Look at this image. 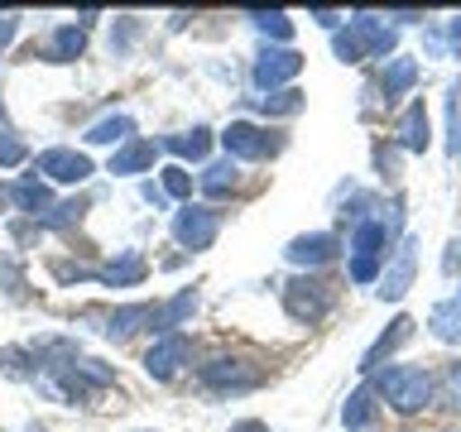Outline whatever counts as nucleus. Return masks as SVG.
<instances>
[{
  "instance_id": "nucleus-1",
  "label": "nucleus",
  "mask_w": 461,
  "mask_h": 432,
  "mask_svg": "<svg viewBox=\"0 0 461 432\" xmlns=\"http://www.w3.org/2000/svg\"><path fill=\"white\" fill-rule=\"evenodd\" d=\"M370 394H380L394 413H423L432 403V374L418 370V365H389L384 374H375V389Z\"/></svg>"
},
{
  "instance_id": "nucleus-2",
  "label": "nucleus",
  "mask_w": 461,
  "mask_h": 432,
  "mask_svg": "<svg viewBox=\"0 0 461 432\" xmlns=\"http://www.w3.org/2000/svg\"><path fill=\"white\" fill-rule=\"evenodd\" d=\"M331 53L341 58V63H360V58H384L394 53V29L384 20H375V14H356L346 29L331 34Z\"/></svg>"
},
{
  "instance_id": "nucleus-3",
  "label": "nucleus",
  "mask_w": 461,
  "mask_h": 432,
  "mask_svg": "<svg viewBox=\"0 0 461 432\" xmlns=\"http://www.w3.org/2000/svg\"><path fill=\"white\" fill-rule=\"evenodd\" d=\"M197 380L207 389H216V394H250V389L265 384V370L240 360V356H216L207 365H197Z\"/></svg>"
},
{
  "instance_id": "nucleus-4",
  "label": "nucleus",
  "mask_w": 461,
  "mask_h": 432,
  "mask_svg": "<svg viewBox=\"0 0 461 432\" xmlns=\"http://www.w3.org/2000/svg\"><path fill=\"white\" fill-rule=\"evenodd\" d=\"M384 250H389V226L384 221H356V236H351V279L356 284H375V279H380Z\"/></svg>"
},
{
  "instance_id": "nucleus-5",
  "label": "nucleus",
  "mask_w": 461,
  "mask_h": 432,
  "mask_svg": "<svg viewBox=\"0 0 461 432\" xmlns=\"http://www.w3.org/2000/svg\"><path fill=\"white\" fill-rule=\"evenodd\" d=\"M284 312L294 317V322H322L331 312V288L322 279H312V274H298V279L284 284Z\"/></svg>"
},
{
  "instance_id": "nucleus-6",
  "label": "nucleus",
  "mask_w": 461,
  "mask_h": 432,
  "mask_svg": "<svg viewBox=\"0 0 461 432\" xmlns=\"http://www.w3.org/2000/svg\"><path fill=\"white\" fill-rule=\"evenodd\" d=\"M173 236H178V245L183 250H212L216 245V236H221V212H212V207H187L173 216Z\"/></svg>"
},
{
  "instance_id": "nucleus-7",
  "label": "nucleus",
  "mask_w": 461,
  "mask_h": 432,
  "mask_svg": "<svg viewBox=\"0 0 461 432\" xmlns=\"http://www.w3.org/2000/svg\"><path fill=\"white\" fill-rule=\"evenodd\" d=\"M187 356H193V341H187L183 331H164V337L144 351V374H149V380H173V374L187 365Z\"/></svg>"
},
{
  "instance_id": "nucleus-8",
  "label": "nucleus",
  "mask_w": 461,
  "mask_h": 432,
  "mask_svg": "<svg viewBox=\"0 0 461 432\" xmlns=\"http://www.w3.org/2000/svg\"><path fill=\"white\" fill-rule=\"evenodd\" d=\"M34 173H43V178H53V183H86L92 178V158H86L82 149H63V144H53V149H43L39 158H34Z\"/></svg>"
},
{
  "instance_id": "nucleus-9",
  "label": "nucleus",
  "mask_w": 461,
  "mask_h": 432,
  "mask_svg": "<svg viewBox=\"0 0 461 432\" xmlns=\"http://www.w3.org/2000/svg\"><path fill=\"white\" fill-rule=\"evenodd\" d=\"M303 72V53L298 49H265L255 58V86L259 92H284Z\"/></svg>"
},
{
  "instance_id": "nucleus-10",
  "label": "nucleus",
  "mask_w": 461,
  "mask_h": 432,
  "mask_svg": "<svg viewBox=\"0 0 461 432\" xmlns=\"http://www.w3.org/2000/svg\"><path fill=\"white\" fill-rule=\"evenodd\" d=\"M413 269H418V236H403V245L394 250V259H389L384 274H380V298L399 302L413 288Z\"/></svg>"
},
{
  "instance_id": "nucleus-11",
  "label": "nucleus",
  "mask_w": 461,
  "mask_h": 432,
  "mask_svg": "<svg viewBox=\"0 0 461 432\" xmlns=\"http://www.w3.org/2000/svg\"><path fill=\"white\" fill-rule=\"evenodd\" d=\"M337 236L331 230H308V236H294L284 245V259L294 269H317V265H327V259H337Z\"/></svg>"
},
{
  "instance_id": "nucleus-12",
  "label": "nucleus",
  "mask_w": 461,
  "mask_h": 432,
  "mask_svg": "<svg viewBox=\"0 0 461 432\" xmlns=\"http://www.w3.org/2000/svg\"><path fill=\"white\" fill-rule=\"evenodd\" d=\"M221 144H226V158H236V164H250V158L269 154V135L250 121H230L221 130Z\"/></svg>"
},
{
  "instance_id": "nucleus-13",
  "label": "nucleus",
  "mask_w": 461,
  "mask_h": 432,
  "mask_svg": "<svg viewBox=\"0 0 461 432\" xmlns=\"http://www.w3.org/2000/svg\"><path fill=\"white\" fill-rule=\"evenodd\" d=\"M144 327H158V302H125V308H115L106 317L101 331H106V341H130Z\"/></svg>"
},
{
  "instance_id": "nucleus-14",
  "label": "nucleus",
  "mask_w": 461,
  "mask_h": 432,
  "mask_svg": "<svg viewBox=\"0 0 461 432\" xmlns=\"http://www.w3.org/2000/svg\"><path fill=\"white\" fill-rule=\"evenodd\" d=\"M154 154H158L154 140H130V144H121V149L111 154L106 173H115V178H135V173H149V168H154Z\"/></svg>"
},
{
  "instance_id": "nucleus-15",
  "label": "nucleus",
  "mask_w": 461,
  "mask_h": 432,
  "mask_svg": "<svg viewBox=\"0 0 461 432\" xmlns=\"http://www.w3.org/2000/svg\"><path fill=\"white\" fill-rule=\"evenodd\" d=\"M409 337H413V317H403V312H399L394 322H389V331H380V337H375V346H370L366 356H360V370L375 374V370H380V360H384V356H394Z\"/></svg>"
},
{
  "instance_id": "nucleus-16",
  "label": "nucleus",
  "mask_w": 461,
  "mask_h": 432,
  "mask_svg": "<svg viewBox=\"0 0 461 432\" xmlns=\"http://www.w3.org/2000/svg\"><path fill=\"white\" fill-rule=\"evenodd\" d=\"M394 135H399V144H403L409 154H423V149H428V106H423V101H413V106L399 115Z\"/></svg>"
},
{
  "instance_id": "nucleus-17",
  "label": "nucleus",
  "mask_w": 461,
  "mask_h": 432,
  "mask_svg": "<svg viewBox=\"0 0 461 432\" xmlns=\"http://www.w3.org/2000/svg\"><path fill=\"white\" fill-rule=\"evenodd\" d=\"M144 274H149L144 255H140V250H125L121 259H111L106 269H96V279H101V284H111V288H130V284H140Z\"/></svg>"
},
{
  "instance_id": "nucleus-18",
  "label": "nucleus",
  "mask_w": 461,
  "mask_h": 432,
  "mask_svg": "<svg viewBox=\"0 0 461 432\" xmlns=\"http://www.w3.org/2000/svg\"><path fill=\"white\" fill-rule=\"evenodd\" d=\"M428 327H432V337L447 341V346H461V298H447L438 302V308L428 312Z\"/></svg>"
},
{
  "instance_id": "nucleus-19",
  "label": "nucleus",
  "mask_w": 461,
  "mask_h": 432,
  "mask_svg": "<svg viewBox=\"0 0 461 432\" xmlns=\"http://www.w3.org/2000/svg\"><path fill=\"white\" fill-rule=\"evenodd\" d=\"M236 183H240L236 158H216V164L202 168V193H207V197H226V193H236Z\"/></svg>"
},
{
  "instance_id": "nucleus-20",
  "label": "nucleus",
  "mask_w": 461,
  "mask_h": 432,
  "mask_svg": "<svg viewBox=\"0 0 461 432\" xmlns=\"http://www.w3.org/2000/svg\"><path fill=\"white\" fill-rule=\"evenodd\" d=\"M86 49V29L82 24H58L53 39H49V58L53 63H72V58H82Z\"/></svg>"
},
{
  "instance_id": "nucleus-21",
  "label": "nucleus",
  "mask_w": 461,
  "mask_h": 432,
  "mask_svg": "<svg viewBox=\"0 0 461 432\" xmlns=\"http://www.w3.org/2000/svg\"><path fill=\"white\" fill-rule=\"evenodd\" d=\"M86 144H130L135 140V121L130 115H106V121H96V125H86Z\"/></svg>"
},
{
  "instance_id": "nucleus-22",
  "label": "nucleus",
  "mask_w": 461,
  "mask_h": 432,
  "mask_svg": "<svg viewBox=\"0 0 461 432\" xmlns=\"http://www.w3.org/2000/svg\"><path fill=\"white\" fill-rule=\"evenodd\" d=\"M158 149H168V154H178V158H207V149H212V130L207 125H197V130H187V135H168Z\"/></svg>"
},
{
  "instance_id": "nucleus-23",
  "label": "nucleus",
  "mask_w": 461,
  "mask_h": 432,
  "mask_svg": "<svg viewBox=\"0 0 461 432\" xmlns=\"http://www.w3.org/2000/svg\"><path fill=\"white\" fill-rule=\"evenodd\" d=\"M10 197L20 202V212H34V216H43L53 207V197H49V183H39V173H29V178H20L10 187Z\"/></svg>"
},
{
  "instance_id": "nucleus-24",
  "label": "nucleus",
  "mask_w": 461,
  "mask_h": 432,
  "mask_svg": "<svg viewBox=\"0 0 461 432\" xmlns=\"http://www.w3.org/2000/svg\"><path fill=\"white\" fill-rule=\"evenodd\" d=\"M413 82H418V63H413V58H389V68L380 77V92H384V101H394V96L409 92Z\"/></svg>"
},
{
  "instance_id": "nucleus-25",
  "label": "nucleus",
  "mask_w": 461,
  "mask_h": 432,
  "mask_svg": "<svg viewBox=\"0 0 461 432\" xmlns=\"http://www.w3.org/2000/svg\"><path fill=\"white\" fill-rule=\"evenodd\" d=\"M250 20H255V29L265 39H279L284 49H288V39H294V20H288L284 10H250Z\"/></svg>"
},
{
  "instance_id": "nucleus-26",
  "label": "nucleus",
  "mask_w": 461,
  "mask_h": 432,
  "mask_svg": "<svg viewBox=\"0 0 461 432\" xmlns=\"http://www.w3.org/2000/svg\"><path fill=\"white\" fill-rule=\"evenodd\" d=\"M432 399H438L442 409H461V360L456 365H442V374L432 380Z\"/></svg>"
},
{
  "instance_id": "nucleus-27",
  "label": "nucleus",
  "mask_w": 461,
  "mask_h": 432,
  "mask_svg": "<svg viewBox=\"0 0 461 432\" xmlns=\"http://www.w3.org/2000/svg\"><path fill=\"white\" fill-rule=\"evenodd\" d=\"M370 399H375V394H370L366 384H360L356 394L346 399V409H341V423H346V432H360V428L370 423Z\"/></svg>"
},
{
  "instance_id": "nucleus-28",
  "label": "nucleus",
  "mask_w": 461,
  "mask_h": 432,
  "mask_svg": "<svg viewBox=\"0 0 461 432\" xmlns=\"http://www.w3.org/2000/svg\"><path fill=\"white\" fill-rule=\"evenodd\" d=\"M158 187H164V197L187 202V197H193V173H187L183 164H168L164 173H158Z\"/></svg>"
},
{
  "instance_id": "nucleus-29",
  "label": "nucleus",
  "mask_w": 461,
  "mask_h": 432,
  "mask_svg": "<svg viewBox=\"0 0 461 432\" xmlns=\"http://www.w3.org/2000/svg\"><path fill=\"white\" fill-rule=\"evenodd\" d=\"M193 308H197V293H193V288H183V293L173 298V302H164V308H158V327L173 331V327H178V322H183V317L193 312Z\"/></svg>"
},
{
  "instance_id": "nucleus-30",
  "label": "nucleus",
  "mask_w": 461,
  "mask_h": 432,
  "mask_svg": "<svg viewBox=\"0 0 461 432\" xmlns=\"http://www.w3.org/2000/svg\"><path fill=\"white\" fill-rule=\"evenodd\" d=\"M259 106H265L269 115H294V111H303V92H298V86H284V92L259 96Z\"/></svg>"
},
{
  "instance_id": "nucleus-31",
  "label": "nucleus",
  "mask_w": 461,
  "mask_h": 432,
  "mask_svg": "<svg viewBox=\"0 0 461 432\" xmlns=\"http://www.w3.org/2000/svg\"><path fill=\"white\" fill-rule=\"evenodd\" d=\"M77 216H82V202H58V207H49V212H43V216H34V221L39 226H72V221H77Z\"/></svg>"
},
{
  "instance_id": "nucleus-32",
  "label": "nucleus",
  "mask_w": 461,
  "mask_h": 432,
  "mask_svg": "<svg viewBox=\"0 0 461 432\" xmlns=\"http://www.w3.org/2000/svg\"><path fill=\"white\" fill-rule=\"evenodd\" d=\"M24 144L14 140V135H0V168H14V164H24Z\"/></svg>"
},
{
  "instance_id": "nucleus-33",
  "label": "nucleus",
  "mask_w": 461,
  "mask_h": 432,
  "mask_svg": "<svg viewBox=\"0 0 461 432\" xmlns=\"http://www.w3.org/2000/svg\"><path fill=\"white\" fill-rule=\"evenodd\" d=\"M14 34H20V14H0V49H10Z\"/></svg>"
},
{
  "instance_id": "nucleus-34",
  "label": "nucleus",
  "mask_w": 461,
  "mask_h": 432,
  "mask_svg": "<svg viewBox=\"0 0 461 432\" xmlns=\"http://www.w3.org/2000/svg\"><path fill=\"white\" fill-rule=\"evenodd\" d=\"M144 202H154V207H164V187H158V183H144Z\"/></svg>"
},
{
  "instance_id": "nucleus-35",
  "label": "nucleus",
  "mask_w": 461,
  "mask_h": 432,
  "mask_svg": "<svg viewBox=\"0 0 461 432\" xmlns=\"http://www.w3.org/2000/svg\"><path fill=\"white\" fill-rule=\"evenodd\" d=\"M230 432H269V428L259 423V418H245V423H236V428H230Z\"/></svg>"
},
{
  "instance_id": "nucleus-36",
  "label": "nucleus",
  "mask_w": 461,
  "mask_h": 432,
  "mask_svg": "<svg viewBox=\"0 0 461 432\" xmlns=\"http://www.w3.org/2000/svg\"><path fill=\"white\" fill-rule=\"evenodd\" d=\"M312 20L327 24V29H337V14H331V10H312Z\"/></svg>"
},
{
  "instance_id": "nucleus-37",
  "label": "nucleus",
  "mask_w": 461,
  "mask_h": 432,
  "mask_svg": "<svg viewBox=\"0 0 461 432\" xmlns=\"http://www.w3.org/2000/svg\"><path fill=\"white\" fill-rule=\"evenodd\" d=\"M447 39H452V43H456V49H461V14H456V20H452V24H447Z\"/></svg>"
},
{
  "instance_id": "nucleus-38",
  "label": "nucleus",
  "mask_w": 461,
  "mask_h": 432,
  "mask_svg": "<svg viewBox=\"0 0 461 432\" xmlns=\"http://www.w3.org/2000/svg\"><path fill=\"white\" fill-rule=\"evenodd\" d=\"M10 202H14V197H10V187H5V183H0V216H5V212H10Z\"/></svg>"
},
{
  "instance_id": "nucleus-39",
  "label": "nucleus",
  "mask_w": 461,
  "mask_h": 432,
  "mask_svg": "<svg viewBox=\"0 0 461 432\" xmlns=\"http://www.w3.org/2000/svg\"><path fill=\"white\" fill-rule=\"evenodd\" d=\"M452 149H456V158H461V125H456V140H452Z\"/></svg>"
},
{
  "instance_id": "nucleus-40",
  "label": "nucleus",
  "mask_w": 461,
  "mask_h": 432,
  "mask_svg": "<svg viewBox=\"0 0 461 432\" xmlns=\"http://www.w3.org/2000/svg\"><path fill=\"white\" fill-rule=\"evenodd\" d=\"M0 130H5V106H0Z\"/></svg>"
},
{
  "instance_id": "nucleus-41",
  "label": "nucleus",
  "mask_w": 461,
  "mask_h": 432,
  "mask_svg": "<svg viewBox=\"0 0 461 432\" xmlns=\"http://www.w3.org/2000/svg\"><path fill=\"white\" fill-rule=\"evenodd\" d=\"M456 298H461V293H456Z\"/></svg>"
}]
</instances>
